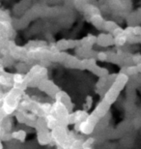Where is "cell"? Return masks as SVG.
<instances>
[{
  "label": "cell",
  "instance_id": "1",
  "mask_svg": "<svg viewBox=\"0 0 141 149\" xmlns=\"http://www.w3.org/2000/svg\"><path fill=\"white\" fill-rule=\"evenodd\" d=\"M99 122H100V118L95 113H91V114H88V116L84 120L81 121L80 123L76 124L74 126H76V129L78 132L84 134V135H90V134L94 132Z\"/></svg>",
  "mask_w": 141,
  "mask_h": 149
},
{
  "label": "cell",
  "instance_id": "2",
  "mask_svg": "<svg viewBox=\"0 0 141 149\" xmlns=\"http://www.w3.org/2000/svg\"><path fill=\"white\" fill-rule=\"evenodd\" d=\"M89 113L86 111H77L74 112H70L68 115V125L74 124L76 125L77 123H80L88 116Z\"/></svg>",
  "mask_w": 141,
  "mask_h": 149
},
{
  "label": "cell",
  "instance_id": "6",
  "mask_svg": "<svg viewBox=\"0 0 141 149\" xmlns=\"http://www.w3.org/2000/svg\"><path fill=\"white\" fill-rule=\"evenodd\" d=\"M95 145V139L94 138H88L85 139L84 141H82V149H94Z\"/></svg>",
  "mask_w": 141,
  "mask_h": 149
},
{
  "label": "cell",
  "instance_id": "4",
  "mask_svg": "<svg viewBox=\"0 0 141 149\" xmlns=\"http://www.w3.org/2000/svg\"><path fill=\"white\" fill-rule=\"evenodd\" d=\"M109 108H110L109 104H107L106 101L103 100L97 107H96L95 111L93 113H95V114L101 119V118H103V116L107 115V112H108V111H109Z\"/></svg>",
  "mask_w": 141,
  "mask_h": 149
},
{
  "label": "cell",
  "instance_id": "5",
  "mask_svg": "<svg viewBox=\"0 0 141 149\" xmlns=\"http://www.w3.org/2000/svg\"><path fill=\"white\" fill-rule=\"evenodd\" d=\"M11 138L19 141H24L26 139V132L24 130H17L11 133Z\"/></svg>",
  "mask_w": 141,
  "mask_h": 149
},
{
  "label": "cell",
  "instance_id": "3",
  "mask_svg": "<svg viewBox=\"0 0 141 149\" xmlns=\"http://www.w3.org/2000/svg\"><path fill=\"white\" fill-rule=\"evenodd\" d=\"M37 139L38 142L41 145H47L49 144L52 141L51 134H50L49 130H44L37 132Z\"/></svg>",
  "mask_w": 141,
  "mask_h": 149
},
{
  "label": "cell",
  "instance_id": "7",
  "mask_svg": "<svg viewBox=\"0 0 141 149\" xmlns=\"http://www.w3.org/2000/svg\"><path fill=\"white\" fill-rule=\"evenodd\" d=\"M7 115H5V113L2 111V109H0V125H1V123H2V121L4 120V118L6 117Z\"/></svg>",
  "mask_w": 141,
  "mask_h": 149
},
{
  "label": "cell",
  "instance_id": "8",
  "mask_svg": "<svg viewBox=\"0 0 141 149\" xmlns=\"http://www.w3.org/2000/svg\"><path fill=\"white\" fill-rule=\"evenodd\" d=\"M0 149H3V144H2L1 139H0Z\"/></svg>",
  "mask_w": 141,
  "mask_h": 149
}]
</instances>
